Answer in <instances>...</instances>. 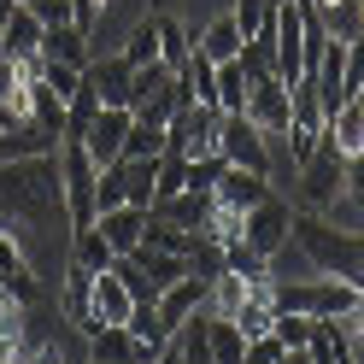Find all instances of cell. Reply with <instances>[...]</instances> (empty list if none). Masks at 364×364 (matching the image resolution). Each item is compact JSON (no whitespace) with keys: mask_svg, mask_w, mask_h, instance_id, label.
Masks as SVG:
<instances>
[{"mask_svg":"<svg viewBox=\"0 0 364 364\" xmlns=\"http://www.w3.org/2000/svg\"><path fill=\"white\" fill-rule=\"evenodd\" d=\"M53 223L71 230V218H65V182H59V153L0 159V230L30 253L36 270H48Z\"/></svg>","mask_w":364,"mask_h":364,"instance_id":"6da1fadb","label":"cell"},{"mask_svg":"<svg viewBox=\"0 0 364 364\" xmlns=\"http://www.w3.org/2000/svg\"><path fill=\"white\" fill-rule=\"evenodd\" d=\"M288 241L306 253V264L317 270V277H335L364 294V235L358 230H341V223H329L323 212H294V230Z\"/></svg>","mask_w":364,"mask_h":364,"instance_id":"7a4b0ae2","label":"cell"},{"mask_svg":"<svg viewBox=\"0 0 364 364\" xmlns=\"http://www.w3.org/2000/svg\"><path fill=\"white\" fill-rule=\"evenodd\" d=\"M59 182H65V218H71V230H88V223H95V182H100V165L88 159L82 141H71V135L59 141Z\"/></svg>","mask_w":364,"mask_h":364,"instance_id":"3957f363","label":"cell"},{"mask_svg":"<svg viewBox=\"0 0 364 364\" xmlns=\"http://www.w3.org/2000/svg\"><path fill=\"white\" fill-rule=\"evenodd\" d=\"M270 71L282 88H294L306 77V12L300 0H277V18H270Z\"/></svg>","mask_w":364,"mask_h":364,"instance_id":"277c9868","label":"cell"},{"mask_svg":"<svg viewBox=\"0 0 364 364\" xmlns=\"http://www.w3.org/2000/svg\"><path fill=\"white\" fill-rule=\"evenodd\" d=\"M288 230H294V206H288L277 188H270L259 206L241 218V247H253L259 259H277L282 247H288Z\"/></svg>","mask_w":364,"mask_h":364,"instance_id":"5b68a950","label":"cell"},{"mask_svg":"<svg viewBox=\"0 0 364 364\" xmlns=\"http://www.w3.org/2000/svg\"><path fill=\"white\" fill-rule=\"evenodd\" d=\"M218 159L235 171H253V176H270V135L247 118H223L218 124Z\"/></svg>","mask_w":364,"mask_h":364,"instance_id":"8992f818","label":"cell"},{"mask_svg":"<svg viewBox=\"0 0 364 364\" xmlns=\"http://www.w3.org/2000/svg\"><path fill=\"white\" fill-rule=\"evenodd\" d=\"M341 176H347V159H341L335 141L323 135V141H317V153L300 165V200H306L311 212H329L335 200H341Z\"/></svg>","mask_w":364,"mask_h":364,"instance_id":"52a82bcc","label":"cell"},{"mask_svg":"<svg viewBox=\"0 0 364 364\" xmlns=\"http://www.w3.org/2000/svg\"><path fill=\"white\" fill-rule=\"evenodd\" d=\"M129 124H135V112H129V106H100V112H95V124L82 129V147H88V159H95L100 171H106V165H118V159H124Z\"/></svg>","mask_w":364,"mask_h":364,"instance_id":"ba28073f","label":"cell"},{"mask_svg":"<svg viewBox=\"0 0 364 364\" xmlns=\"http://www.w3.org/2000/svg\"><path fill=\"white\" fill-rule=\"evenodd\" d=\"M264 194H270V176L235 171V165H223V176L212 182V206H218L223 218H247V212H253Z\"/></svg>","mask_w":364,"mask_h":364,"instance_id":"9c48e42d","label":"cell"},{"mask_svg":"<svg viewBox=\"0 0 364 364\" xmlns=\"http://www.w3.org/2000/svg\"><path fill=\"white\" fill-rule=\"evenodd\" d=\"M247 124H259L264 135H282L294 124V106H288V88L277 77H253V88H247Z\"/></svg>","mask_w":364,"mask_h":364,"instance_id":"30bf717a","label":"cell"},{"mask_svg":"<svg viewBox=\"0 0 364 364\" xmlns=\"http://www.w3.org/2000/svg\"><path fill=\"white\" fill-rule=\"evenodd\" d=\"M0 288H6L18 306H36L41 288H48V282H41V270L30 264V253H24V247H18L6 230H0Z\"/></svg>","mask_w":364,"mask_h":364,"instance_id":"8fae6325","label":"cell"},{"mask_svg":"<svg viewBox=\"0 0 364 364\" xmlns=\"http://www.w3.org/2000/svg\"><path fill=\"white\" fill-rule=\"evenodd\" d=\"M206 294H212V282H206V277H194V270H188L182 282H171V288H165V294L153 300L159 323H165V329L176 335L182 323H188V317H200V311H206Z\"/></svg>","mask_w":364,"mask_h":364,"instance_id":"7c38bea8","label":"cell"},{"mask_svg":"<svg viewBox=\"0 0 364 364\" xmlns=\"http://www.w3.org/2000/svg\"><path fill=\"white\" fill-rule=\"evenodd\" d=\"M82 82L95 88V100H100V106H129V82H135V71H129V59L112 48V53H95V59H88Z\"/></svg>","mask_w":364,"mask_h":364,"instance_id":"4fadbf2b","label":"cell"},{"mask_svg":"<svg viewBox=\"0 0 364 364\" xmlns=\"http://www.w3.org/2000/svg\"><path fill=\"white\" fill-rule=\"evenodd\" d=\"M165 347H147V341H135L124 323H106L100 335H88V364H153Z\"/></svg>","mask_w":364,"mask_h":364,"instance_id":"5bb4252c","label":"cell"},{"mask_svg":"<svg viewBox=\"0 0 364 364\" xmlns=\"http://www.w3.org/2000/svg\"><path fill=\"white\" fill-rule=\"evenodd\" d=\"M88 288H95V270L65 264V282H59V311H65V323H71L82 341H88V335H100V323H95V306H88Z\"/></svg>","mask_w":364,"mask_h":364,"instance_id":"9a60e30c","label":"cell"},{"mask_svg":"<svg viewBox=\"0 0 364 364\" xmlns=\"http://www.w3.org/2000/svg\"><path fill=\"white\" fill-rule=\"evenodd\" d=\"M212 212H218V206H212L206 188H182V194H171V200H159L147 218H165V223H176V230H188V235H206Z\"/></svg>","mask_w":364,"mask_h":364,"instance_id":"2e32d148","label":"cell"},{"mask_svg":"<svg viewBox=\"0 0 364 364\" xmlns=\"http://www.w3.org/2000/svg\"><path fill=\"white\" fill-rule=\"evenodd\" d=\"M88 306H95V323H100V329H106V323H129L135 294H129V282L118 277V270H100L95 288H88Z\"/></svg>","mask_w":364,"mask_h":364,"instance_id":"e0dca14e","label":"cell"},{"mask_svg":"<svg viewBox=\"0 0 364 364\" xmlns=\"http://www.w3.org/2000/svg\"><path fill=\"white\" fill-rule=\"evenodd\" d=\"M41 59L88 71V59H95V36L77 30V24H53V30H41Z\"/></svg>","mask_w":364,"mask_h":364,"instance_id":"ac0fdd59","label":"cell"},{"mask_svg":"<svg viewBox=\"0 0 364 364\" xmlns=\"http://www.w3.org/2000/svg\"><path fill=\"white\" fill-rule=\"evenodd\" d=\"M95 230H100V241L112 247L118 259H129L135 247H141V230H147V212H135V206H118V212H100L95 218Z\"/></svg>","mask_w":364,"mask_h":364,"instance_id":"d6986e66","label":"cell"},{"mask_svg":"<svg viewBox=\"0 0 364 364\" xmlns=\"http://www.w3.org/2000/svg\"><path fill=\"white\" fill-rule=\"evenodd\" d=\"M194 53H200V59H212V65H230V59L241 53V30H235V18H230V12L212 18V24L194 36Z\"/></svg>","mask_w":364,"mask_h":364,"instance_id":"ffe728a7","label":"cell"},{"mask_svg":"<svg viewBox=\"0 0 364 364\" xmlns=\"http://www.w3.org/2000/svg\"><path fill=\"white\" fill-rule=\"evenodd\" d=\"M118 53L129 59V71H141V65H165V59H159V18L153 12L129 24V36L118 41Z\"/></svg>","mask_w":364,"mask_h":364,"instance_id":"44dd1931","label":"cell"},{"mask_svg":"<svg viewBox=\"0 0 364 364\" xmlns=\"http://www.w3.org/2000/svg\"><path fill=\"white\" fill-rule=\"evenodd\" d=\"M153 18H159V59H165V71H182V65H188V53H194L188 30H182L176 12H165V6H153Z\"/></svg>","mask_w":364,"mask_h":364,"instance_id":"7402d4cb","label":"cell"},{"mask_svg":"<svg viewBox=\"0 0 364 364\" xmlns=\"http://www.w3.org/2000/svg\"><path fill=\"white\" fill-rule=\"evenodd\" d=\"M247 71H241V59H230V65H218V95H212V106L223 112V118H241L247 112Z\"/></svg>","mask_w":364,"mask_h":364,"instance_id":"603a6c76","label":"cell"},{"mask_svg":"<svg viewBox=\"0 0 364 364\" xmlns=\"http://www.w3.org/2000/svg\"><path fill=\"white\" fill-rule=\"evenodd\" d=\"M323 135L335 141V153H341V159H353V153H364V112H358V106L347 100V106H341L335 118L323 124Z\"/></svg>","mask_w":364,"mask_h":364,"instance_id":"cb8c5ba5","label":"cell"},{"mask_svg":"<svg viewBox=\"0 0 364 364\" xmlns=\"http://www.w3.org/2000/svg\"><path fill=\"white\" fill-rule=\"evenodd\" d=\"M71 264H82V270H95V277H100V270L118 264V253H112V247L100 241V230L88 223V230H71Z\"/></svg>","mask_w":364,"mask_h":364,"instance_id":"d4e9b609","label":"cell"},{"mask_svg":"<svg viewBox=\"0 0 364 364\" xmlns=\"http://www.w3.org/2000/svg\"><path fill=\"white\" fill-rule=\"evenodd\" d=\"M41 153H59V135H48L41 124L0 135V159H41Z\"/></svg>","mask_w":364,"mask_h":364,"instance_id":"484cf974","label":"cell"},{"mask_svg":"<svg viewBox=\"0 0 364 364\" xmlns=\"http://www.w3.org/2000/svg\"><path fill=\"white\" fill-rule=\"evenodd\" d=\"M206 347H212V364H241L247 335L230 323V317H206Z\"/></svg>","mask_w":364,"mask_h":364,"instance_id":"4316f807","label":"cell"},{"mask_svg":"<svg viewBox=\"0 0 364 364\" xmlns=\"http://www.w3.org/2000/svg\"><path fill=\"white\" fill-rule=\"evenodd\" d=\"M24 53H41V18L18 6L6 18V59H24Z\"/></svg>","mask_w":364,"mask_h":364,"instance_id":"83f0119b","label":"cell"},{"mask_svg":"<svg viewBox=\"0 0 364 364\" xmlns=\"http://www.w3.org/2000/svg\"><path fill=\"white\" fill-rule=\"evenodd\" d=\"M141 247H153V253H171V259H188L194 235H188V230H176V223H165V218H147V230H141Z\"/></svg>","mask_w":364,"mask_h":364,"instance_id":"f1b7e54d","label":"cell"},{"mask_svg":"<svg viewBox=\"0 0 364 364\" xmlns=\"http://www.w3.org/2000/svg\"><path fill=\"white\" fill-rule=\"evenodd\" d=\"M323 30L335 41H358L364 36V0H335V6H323Z\"/></svg>","mask_w":364,"mask_h":364,"instance_id":"f546056e","label":"cell"},{"mask_svg":"<svg viewBox=\"0 0 364 364\" xmlns=\"http://www.w3.org/2000/svg\"><path fill=\"white\" fill-rule=\"evenodd\" d=\"M230 18H235L241 41H253V36H264V30H270V18H277V0H235Z\"/></svg>","mask_w":364,"mask_h":364,"instance_id":"4dcf8cb0","label":"cell"},{"mask_svg":"<svg viewBox=\"0 0 364 364\" xmlns=\"http://www.w3.org/2000/svg\"><path fill=\"white\" fill-rule=\"evenodd\" d=\"M311 329H317V317H300V311H277V323H270V335L282 341V353L311 347Z\"/></svg>","mask_w":364,"mask_h":364,"instance_id":"1f68e13d","label":"cell"},{"mask_svg":"<svg viewBox=\"0 0 364 364\" xmlns=\"http://www.w3.org/2000/svg\"><path fill=\"white\" fill-rule=\"evenodd\" d=\"M30 112H36V124L48 135H65V100H53V88L30 82Z\"/></svg>","mask_w":364,"mask_h":364,"instance_id":"d6a6232c","label":"cell"},{"mask_svg":"<svg viewBox=\"0 0 364 364\" xmlns=\"http://www.w3.org/2000/svg\"><path fill=\"white\" fill-rule=\"evenodd\" d=\"M36 124V112H30V82H18L6 100H0V135H12V129H30Z\"/></svg>","mask_w":364,"mask_h":364,"instance_id":"836d02e7","label":"cell"},{"mask_svg":"<svg viewBox=\"0 0 364 364\" xmlns=\"http://www.w3.org/2000/svg\"><path fill=\"white\" fill-rule=\"evenodd\" d=\"M329 212H364V153L347 159V176H341V200Z\"/></svg>","mask_w":364,"mask_h":364,"instance_id":"e575fe53","label":"cell"},{"mask_svg":"<svg viewBox=\"0 0 364 364\" xmlns=\"http://www.w3.org/2000/svg\"><path fill=\"white\" fill-rule=\"evenodd\" d=\"M118 206H124V159H118V165H106L100 182H95V218L100 212H118Z\"/></svg>","mask_w":364,"mask_h":364,"instance_id":"d590c367","label":"cell"},{"mask_svg":"<svg viewBox=\"0 0 364 364\" xmlns=\"http://www.w3.org/2000/svg\"><path fill=\"white\" fill-rule=\"evenodd\" d=\"M124 329H129L135 341H147V347H171V329H165V323H159V311H153V306H135Z\"/></svg>","mask_w":364,"mask_h":364,"instance_id":"8d00e7d4","label":"cell"},{"mask_svg":"<svg viewBox=\"0 0 364 364\" xmlns=\"http://www.w3.org/2000/svg\"><path fill=\"white\" fill-rule=\"evenodd\" d=\"M171 77H176V71H165V65H141V71H135V82H129V106H141V100H153V95H165Z\"/></svg>","mask_w":364,"mask_h":364,"instance_id":"74e56055","label":"cell"},{"mask_svg":"<svg viewBox=\"0 0 364 364\" xmlns=\"http://www.w3.org/2000/svg\"><path fill=\"white\" fill-rule=\"evenodd\" d=\"M41 88H53V100L71 106V95L82 88V71H77V65H53V59H48V71H41Z\"/></svg>","mask_w":364,"mask_h":364,"instance_id":"f35d334b","label":"cell"},{"mask_svg":"<svg viewBox=\"0 0 364 364\" xmlns=\"http://www.w3.org/2000/svg\"><path fill=\"white\" fill-rule=\"evenodd\" d=\"M159 153H165V129L129 124V141H124V159H159Z\"/></svg>","mask_w":364,"mask_h":364,"instance_id":"ab89813d","label":"cell"},{"mask_svg":"<svg viewBox=\"0 0 364 364\" xmlns=\"http://www.w3.org/2000/svg\"><path fill=\"white\" fill-rule=\"evenodd\" d=\"M282 135H288V165H294V171H300L306 159L317 153V141H323V129H306V124H288Z\"/></svg>","mask_w":364,"mask_h":364,"instance_id":"60d3db41","label":"cell"},{"mask_svg":"<svg viewBox=\"0 0 364 364\" xmlns=\"http://www.w3.org/2000/svg\"><path fill=\"white\" fill-rule=\"evenodd\" d=\"M341 88H347V100L364 88V36H358V41H347V71H341Z\"/></svg>","mask_w":364,"mask_h":364,"instance_id":"b9f144b4","label":"cell"},{"mask_svg":"<svg viewBox=\"0 0 364 364\" xmlns=\"http://www.w3.org/2000/svg\"><path fill=\"white\" fill-rule=\"evenodd\" d=\"M223 176V159L218 153H206V159H188V188H206L212 194V182Z\"/></svg>","mask_w":364,"mask_h":364,"instance_id":"7bdbcfd3","label":"cell"},{"mask_svg":"<svg viewBox=\"0 0 364 364\" xmlns=\"http://www.w3.org/2000/svg\"><path fill=\"white\" fill-rule=\"evenodd\" d=\"M241 364H282V341H277V335H259V341H247Z\"/></svg>","mask_w":364,"mask_h":364,"instance_id":"ee69618b","label":"cell"},{"mask_svg":"<svg viewBox=\"0 0 364 364\" xmlns=\"http://www.w3.org/2000/svg\"><path fill=\"white\" fill-rule=\"evenodd\" d=\"M41 18V30H53V24H71V0H36V6H24Z\"/></svg>","mask_w":364,"mask_h":364,"instance_id":"f6af8a7d","label":"cell"},{"mask_svg":"<svg viewBox=\"0 0 364 364\" xmlns=\"http://www.w3.org/2000/svg\"><path fill=\"white\" fill-rule=\"evenodd\" d=\"M341 329H347V341H364V294H358V306L347 311V323H341Z\"/></svg>","mask_w":364,"mask_h":364,"instance_id":"bcb514c9","label":"cell"},{"mask_svg":"<svg viewBox=\"0 0 364 364\" xmlns=\"http://www.w3.org/2000/svg\"><path fill=\"white\" fill-rule=\"evenodd\" d=\"M12 88H18V71H12V59H0V100H6Z\"/></svg>","mask_w":364,"mask_h":364,"instance_id":"7dc6e473","label":"cell"},{"mask_svg":"<svg viewBox=\"0 0 364 364\" xmlns=\"http://www.w3.org/2000/svg\"><path fill=\"white\" fill-rule=\"evenodd\" d=\"M282 364H311V353L300 347V353H282Z\"/></svg>","mask_w":364,"mask_h":364,"instance_id":"c3c4849f","label":"cell"},{"mask_svg":"<svg viewBox=\"0 0 364 364\" xmlns=\"http://www.w3.org/2000/svg\"><path fill=\"white\" fill-rule=\"evenodd\" d=\"M18 12V0H0V24H6V18Z\"/></svg>","mask_w":364,"mask_h":364,"instance_id":"681fc988","label":"cell"},{"mask_svg":"<svg viewBox=\"0 0 364 364\" xmlns=\"http://www.w3.org/2000/svg\"><path fill=\"white\" fill-rule=\"evenodd\" d=\"M153 364H176V347H165V353H159V358H153Z\"/></svg>","mask_w":364,"mask_h":364,"instance_id":"f907efd6","label":"cell"},{"mask_svg":"<svg viewBox=\"0 0 364 364\" xmlns=\"http://www.w3.org/2000/svg\"><path fill=\"white\" fill-rule=\"evenodd\" d=\"M0 59H6V24H0Z\"/></svg>","mask_w":364,"mask_h":364,"instance_id":"816d5d0a","label":"cell"},{"mask_svg":"<svg viewBox=\"0 0 364 364\" xmlns=\"http://www.w3.org/2000/svg\"><path fill=\"white\" fill-rule=\"evenodd\" d=\"M353 106H358V112H364V88H358V95H353Z\"/></svg>","mask_w":364,"mask_h":364,"instance_id":"f5cc1de1","label":"cell"},{"mask_svg":"<svg viewBox=\"0 0 364 364\" xmlns=\"http://www.w3.org/2000/svg\"><path fill=\"white\" fill-rule=\"evenodd\" d=\"M106 6H112V0H106Z\"/></svg>","mask_w":364,"mask_h":364,"instance_id":"db71d44e","label":"cell"}]
</instances>
